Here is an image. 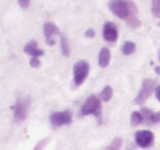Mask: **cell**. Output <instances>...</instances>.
I'll use <instances>...</instances> for the list:
<instances>
[{
    "mask_svg": "<svg viewBox=\"0 0 160 150\" xmlns=\"http://www.w3.org/2000/svg\"><path fill=\"white\" fill-rule=\"evenodd\" d=\"M133 1L131 0H110L109 9L117 17L121 20H128L131 13Z\"/></svg>",
    "mask_w": 160,
    "mask_h": 150,
    "instance_id": "obj_1",
    "label": "cell"
},
{
    "mask_svg": "<svg viewBox=\"0 0 160 150\" xmlns=\"http://www.w3.org/2000/svg\"><path fill=\"white\" fill-rule=\"evenodd\" d=\"M100 111H101V104L99 98L95 95H92L85 100L84 104L81 108V115H89L94 114L97 118H100Z\"/></svg>",
    "mask_w": 160,
    "mask_h": 150,
    "instance_id": "obj_2",
    "label": "cell"
},
{
    "mask_svg": "<svg viewBox=\"0 0 160 150\" xmlns=\"http://www.w3.org/2000/svg\"><path fill=\"white\" fill-rule=\"evenodd\" d=\"M156 90V83L154 80L150 78H145L143 80L142 84V88L139 90V93L137 94L136 98H135V104H142L152 96V94Z\"/></svg>",
    "mask_w": 160,
    "mask_h": 150,
    "instance_id": "obj_3",
    "label": "cell"
},
{
    "mask_svg": "<svg viewBox=\"0 0 160 150\" xmlns=\"http://www.w3.org/2000/svg\"><path fill=\"white\" fill-rule=\"evenodd\" d=\"M89 73V64L84 60L76 62L73 68V77H74V84L76 86H80L84 83V80L87 78Z\"/></svg>",
    "mask_w": 160,
    "mask_h": 150,
    "instance_id": "obj_4",
    "label": "cell"
},
{
    "mask_svg": "<svg viewBox=\"0 0 160 150\" xmlns=\"http://www.w3.org/2000/svg\"><path fill=\"white\" fill-rule=\"evenodd\" d=\"M155 140V136L152 132L148 129H142L135 133V143L138 147L143 149H147L152 146Z\"/></svg>",
    "mask_w": 160,
    "mask_h": 150,
    "instance_id": "obj_5",
    "label": "cell"
},
{
    "mask_svg": "<svg viewBox=\"0 0 160 150\" xmlns=\"http://www.w3.org/2000/svg\"><path fill=\"white\" fill-rule=\"evenodd\" d=\"M72 122V114L70 111L53 112L50 115V123L53 127H60L62 125H69Z\"/></svg>",
    "mask_w": 160,
    "mask_h": 150,
    "instance_id": "obj_6",
    "label": "cell"
},
{
    "mask_svg": "<svg viewBox=\"0 0 160 150\" xmlns=\"http://www.w3.org/2000/svg\"><path fill=\"white\" fill-rule=\"evenodd\" d=\"M44 34H45V38H46L47 45L53 46L56 44L55 36L60 34V31L53 23L48 22V23H46L44 25Z\"/></svg>",
    "mask_w": 160,
    "mask_h": 150,
    "instance_id": "obj_7",
    "label": "cell"
},
{
    "mask_svg": "<svg viewBox=\"0 0 160 150\" xmlns=\"http://www.w3.org/2000/svg\"><path fill=\"white\" fill-rule=\"evenodd\" d=\"M102 36L106 41L114 42L118 39V28L112 22H106L103 25Z\"/></svg>",
    "mask_w": 160,
    "mask_h": 150,
    "instance_id": "obj_8",
    "label": "cell"
},
{
    "mask_svg": "<svg viewBox=\"0 0 160 150\" xmlns=\"http://www.w3.org/2000/svg\"><path fill=\"white\" fill-rule=\"evenodd\" d=\"M28 100H19L14 107V119L17 121L25 120L28 111Z\"/></svg>",
    "mask_w": 160,
    "mask_h": 150,
    "instance_id": "obj_9",
    "label": "cell"
},
{
    "mask_svg": "<svg viewBox=\"0 0 160 150\" xmlns=\"http://www.w3.org/2000/svg\"><path fill=\"white\" fill-rule=\"evenodd\" d=\"M110 59H111V53H110V50L106 47H103L100 50L98 56V63L101 68H107L109 65Z\"/></svg>",
    "mask_w": 160,
    "mask_h": 150,
    "instance_id": "obj_10",
    "label": "cell"
},
{
    "mask_svg": "<svg viewBox=\"0 0 160 150\" xmlns=\"http://www.w3.org/2000/svg\"><path fill=\"white\" fill-rule=\"evenodd\" d=\"M24 51H25L28 55L32 56V57H39V56L44 55V51L40 50L37 48V42L35 40H31L25 47H24Z\"/></svg>",
    "mask_w": 160,
    "mask_h": 150,
    "instance_id": "obj_11",
    "label": "cell"
},
{
    "mask_svg": "<svg viewBox=\"0 0 160 150\" xmlns=\"http://www.w3.org/2000/svg\"><path fill=\"white\" fill-rule=\"evenodd\" d=\"M135 49H136V45L133 41H125L121 47V51H122V53L124 56H130L132 53H134Z\"/></svg>",
    "mask_w": 160,
    "mask_h": 150,
    "instance_id": "obj_12",
    "label": "cell"
},
{
    "mask_svg": "<svg viewBox=\"0 0 160 150\" xmlns=\"http://www.w3.org/2000/svg\"><path fill=\"white\" fill-rule=\"evenodd\" d=\"M112 96H113V90H112L111 86H109V85L105 86V88L102 89V91H101V94H100L101 100H103V101H106V102L110 101Z\"/></svg>",
    "mask_w": 160,
    "mask_h": 150,
    "instance_id": "obj_13",
    "label": "cell"
},
{
    "mask_svg": "<svg viewBox=\"0 0 160 150\" xmlns=\"http://www.w3.org/2000/svg\"><path fill=\"white\" fill-rule=\"evenodd\" d=\"M141 113L144 118V122L147 123V124H152V116H154L155 112H152L148 108H142Z\"/></svg>",
    "mask_w": 160,
    "mask_h": 150,
    "instance_id": "obj_14",
    "label": "cell"
},
{
    "mask_svg": "<svg viewBox=\"0 0 160 150\" xmlns=\"http://www.w3.org/2000/svg\"><path fill=\"white\" fill-rule=\"evenodd\" d=\"M143 122H144V118L142 115V113L138 112V111H134L132 113V115H131V124L133 126H137V125H139Z\"/></svg>",
    "mask_w": 160,
    "mask_h": 150,
    "instance_id": "obj_15",
    "label": "cell"
},
{
    "mask_svg": "<svg viewBox=\"0 0 160 150\" xmlns=\"http://www.w3.org/2000/svg\"><path fill=\"white\" fill-rule=\"evenodd\" d=\"M152 12L155 17L160 19V0H152Z\"/></svg>",
    "mask_w": 160,
    "mask_h": 150,
    "instance_id": "obj_16",
    "label": "cell"
},
{
    "mask_svg": "<svg viewBox=\"0 0 160 150\" xmlns=\"http://www.w3.org/2000/svg\"><path fill=\"white\" fill-rule=\"evenodd\" d=\"M121 145H122V139L120 137H116L105 150H120Z\"/></svg>",
    "mask_w": 160,
    "mask_h": 150,
    "instance_id": "obj_17",
    "label": "cell"
},
{
    "mask_svg": "<svg viewBox=\"0 0 160 150\" xmlns=\"http://www.w3.org/2000/svg\"><path fill=\"white\" fill-rule=\"evenodd\" d=\"M60 45H61V50L62 53L64 56H70V46H69V42H68L67 38L64 36H61V39H60Z\"/></svg>",
    "mask_w": 160,
    "mask_h": 150,
    "instance_id": "obj_18",
    "label": "cell"
},
{
    "mask_svg": "<svg viewBox=\"0 0 160 150\" xmlns=\"http://www.w3.org/2000/svg\"><path fill=\"white\" fill-rule=\"evenodd\" d=\"M48 140H49V138H45V139L40 140V142L35 146L34 150H42V148H44V147L46 146L47 143H48Z\"/></svg>",
    "mask_w": 160,
    "mask_h": 150,
    "instance_id": "obj_19",
    "label": "cell"
},
{
    "mask_svg": "<svg viewBox=\"0 0 160 150\" xmlns=\"http://www.w3.org/2000/svg\"><path fill=\"white\" fill-rule=\"evenodd\" d=\"M30 64L33 68H38V66L40 65V61L38 60L37 57H32V59H31V61H30Z\"/></svg>",
    "mask_w": 160,
    "mask_h": 150,
    "instance_id": "obj_20",
    "label": "cell"
},
{
    "mask_svg": "<svg viewBox=\"0 0 160 150\" xmlns=\"http://www.w3.org/2000/svg\"><path fill=\"white\" fill-rule=\"evenodd\" d=\"M30 3H31V0H19V4L23 9H28Z\"/></svg>",
    "mask_w": 160,
    "mask_h": 150,
    "instance_id": "obj_21",
    "label": "cell"
},
{
    "mask_svg": "<svg viewBox=\"0 0 160 150\" xmlns=\"http://www.w3.org/2000/svg\"><path fill=\"white\" fill-rule=\"evenodd\" d=\"M156 123H160V111L155 112L154 116H152V124H156Z\"/></svg>",
    "mask_w": 160,
    "mask_h": 150,
    "instance_id": "obj_22",
    "label": "cell"
},
{
    "mask_svg": "<svg viewBox=\"0 0 160 150\" xmlns=\"http://www.w3.org/2000/svg\"><path fill=\"white\" fill-rule=\"evenodd\" d=\"M85 37H87V38H93V37H95V31L92 30V28L87 30L86 32H85Z\"/></svg>",
    "mask_w": 160,
    "mask_h": 150,
    "instance_id": "obj_23",
    "label": "cell"
},
{
    "mask_svg": "<svg viewBox=\"0 0 160 150\" xmlns=\"http://www.w3.org/2000/svg\"><path fill=\"white\" fill-rule=\"evenodd\" d=\"M155 94H156V98L158 99V101L160 102V84L156 87V90H155Z\"/></svg>",
    "mask_w": 160,
    "mask_h": 150,
    "instance_id": "obj_24",
    "label": "cell"
},
{
    "mask_svg": "<svg viewBox=\"0 0 160 150\" xmlns=\"http://www.w3.org/2000/svg\"><path fill=\"white\" fill-rule=\"evenodd\" d=\"M155 72H156L157 74H160V66H156V68H155Z\"/></svg>",
    "mask_w": 160,
    "mask_h": 150,
    "instance_id": "obj_25",
    "label": "cell"
},
{
    "mask_svg": "<svg viewBox=\"0 0 160 150\" xmlns=\"http://www.w3.org/2000/svg\"><path fill=\"white\" fill-rule=\"evenodd\" d=\"M158 59H159V61H160V49H159V51H158Z\"/></svg>",
    "mask_w": 160,
    "mask_h": 150,
    "instance_id": "obj_26",
    "label": "cell"
}]
</instances>
